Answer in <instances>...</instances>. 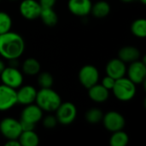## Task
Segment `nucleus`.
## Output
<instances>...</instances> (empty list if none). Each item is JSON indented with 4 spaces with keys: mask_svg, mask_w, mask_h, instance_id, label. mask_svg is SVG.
Instances as JSON below:
<instances>
[{
    "mask_svg": "<svg viewBox=\"0 0 146 146\" xmlns=\"http://www.w3.org/2000/svg\"><path fill=\"white\" fill-rule=\"evenodd\" d=\"M24 50L25 41L19 33L9 31L0 35V55L5 59H18Z\"/></svg>",
    "mask_w": 146,
    "mask_h": 146,
    "instance_id": "f257e3e1",
    "label": "nucleus"
},
{
    "mask_svg": "<svg viewBox=\"0 0 146 146\" xmlns=\"http://www.w3.org/2000/svg\"><path fill=\"white\" fill-rule=\"evenodd\" d=\"M35 102L43 111L54 112L61 104L62 99L59 94L50 87L41 88L37 92Z\"/></svg>",
    "mask_w": 146,
    "mask_h": 146,
    "instance_id": "f03ea898",
    "label": "nucleus"
},
{
    "mask_svg": "<svg viewBox=\"0 0 146 146\" xmlns=\"http://www.w3.org/2000/svg\"><path fill=\"white\" fill-rule=\"evenodd\" d=\"M115 97L122 102L132 100L136 94V85L125 76L115 80V85L112 88Z\"/></svg>",
    "mask_w": 146,
    "mask_h": 146,
    "instance_id": "7ed1b4c3",
    "label": "nucleus"
},
{
    "mask_svg": "<svg viewBox=\"0 0 146 146\" xmlns=\"http://www.w3.org/2000/svg\"><path fill=\"white\" fill-rule=\"evenodd\" d=\"M21 132L20 121L15 118L6 117L0 121V133L8 140L18 139Z\"/></svg>",
    "mask_w": 146,
    "mask_h": 146,
    "instance_id": "20e7f679",
    "label": "nucleus"
},
{
    "mask_svg": "<svg viewBox=\"0 0 146 146\" xmlns=\"http://www.w3.org/2000/svg\"><path fill=\"white\" fill-rule=\"evenodd\" d=\"M77 115L76 106L71 102L61 103L56 110V117L57 121L62 125H69L75 120Z\"/></svg>",
    "mask_w": 146,
    "mask_h": 146,
    "instance_id": "39448f33",
    "label": "nucleus"
},
{
    "mask_svg": "<svg viewBox=\"0 0 146 146\" xmlns=\"http://www.w3.org/2000/svg\"><path fill=\"white\" fill-rule=\"evenodd\" d=\"M0 78L3 85L13 89H18L23 83L22 73L18 70L16 67H5L0 74Z\"/></svg>",
    "mask_w": 146,
    "mask_h": 146,
    "instance_id": "423d86ee",
    "label": "nucleus"
},
{
    "mask_svg": "<svg viewBox=\"0 0 146 146\" xmlns=\"http://www.w3.org/2000/svg\"><path fill=\"white\" fill-rule=\"evenodd\" d=\"M102 121L104 127L111 133L122 130L126 125L124 116L117 111H109L103 116Z\"/></svg>",
    "mask_w": 146,
    "mask_h": 146,
    "instance_id": "0eeeda50",
    "label": "nucleus"
},
{
    "mask_svg": "<svg viewBox=\"0 0 146 146\" xmlns=\"http://www.w3.org/2000/svg\"><path fill=\"white\" fill-rule=\"evenodd\" d=\"M99 72L98 68L93 65H85L79 72V80L80 84L86 87L90 88L92 86L98 83Z\"/></svg>",
    "mask_w": 146,
    "mask_h": 146,
    "instance_id": "6e6552de",
    "label": "nucleus"
},
{
    "mask_svg": "<svg viewBox=\"0 0 146 146\" xmlns=\"http://www.w3.org/2000/svg\"><path fill=\"white\" fill-rule=\"evenodd\" d=\"M17 104L16 91L5 85H0V111L12 109Z\"/></svg>",
    "mask_w": 146,
    "mask_h": 146,
    "instance_id": "1a4fd4ad",
    "label": "nucleus"
},
{
    "mask_svg": "<svg viewBox=\"0 0 146 146\" xmlns=\"http://www.w3.org/2000/svg\"><path fill=\"white\" fill-rule=\"evenodd\" d=\"M127 78L135 85L141 84L145 80L146 65L145 61H134L131 62L128 68H127Z\"/></svg>",
    "mask_w": 146,
    "mask_h": 146,
    "instance_id": "9d476101",
    "label": "nucleus"
},
{
    "mask_svg": "<svg viewBox=\"0 0 146 146\" xmlns=\"http://www.w3.org/2000/svg\"><path fill=\"white\" fill-rule=\"evenodd\" d=\"M41 6L36 0H23L19 6L21 16L27 20H35L39 18Z\"/></svg>",
    "mask_w": 146,
    "mask_h": 146,
    "instance_id": "9b49d317",
    "label": "nucleus"
},
{
    "mask_svg": "<svg viewBox=\"0 0 146 146\" xmlns=\"http://www.w3.org/2000/svg\"><path fill=\"white\" fill-rule=\"evenodd\" d=\"M43 118V110L37 104L25 105L21 114V121H27L36 125Z\"/></svg>",
    "mask_w": 146,
    "mask_h": 146,
    "instance_id": "f8f14e48",
    "label": "nucleus"
},
{
    "mask_svg": "<svg viewBox=\"0 0 146 146\" xmlns=\"http://www.w3.org/2000/svg\"><path fill=\"white\" fill-rule=\"evenodd\" d=\"M106 74L115 80L122 78L127 74L126 62L119 58H115L110 60L106 65Z\"/></svg>",
    "mask_w": 146,
    "mask_h": 146,
    "instance_id": "ddd939ff",
    "label": "nucleus"
},
{
    "mask_svg": "<svg viewBox=\"0 0 146 146\" xmlns=\"http://www.w3.org/2000/svg\"><path fill=\"white\" fill-rule=\"evenodd\" d=\"M91 0H68V10L77 16H86L92 10Z\"/></svg>",
    "mask_w": 146,
    "mask_h": 146,
    "instance_id": "4468645a",
    "label": "nucleus"
},
{
    "mask_svg": "<svg viewBox=\"0 0 146 146\" xmlns=\"http://www.w3.org/2000/svg\"><path fill=\"white\" fill-rule=\"evenodd\" d=\"M37 96L36 89L32 86H20L19 90L16 92L17 104L22 105H28L35 102Z\"/></svg>",
    "mask_w": 146,
    "mask_h": 146,
    "instance_id": "2eb2a0df",
    "label": "nucleus"
},
{
    "mask_svg": "<svg viewBox=\"0 0 146 146\" xmlns=\"http://www.w3.org/2000/svg\"><path fill=\"white\" fill-rule=\"evenodd\" d=\"M88 96L91 100L96 103H104L109 98L110 92L109 90L104 86L97 83L96 85L88 88Z\"/></svg>",
    "mask_w": 146,
    "mask_h": 146,
    "instance_id": "dca6fc26",
    "label": "nucleus"
},
{
    "mask_svg": "<svg viewBox=\"0 0 146 146\" xmlns=\"http://www.w3.org/2000/svg\"><path fill=\"white\" fill-rule=\"evenodd\" d=\"M140 57L139 50L133 46H125L119 50L118 58L124 62H133Z\"/></svg>",
    "mask_w": 146,
    "mask_h": 146,
    "instance_id": "f3484780",
    "label": "nucleus"
},
{
    "mask_svg": "<svg viewBox=\"0 0 146 146\" xmlns=\"http://www.w3.org/2000/svg\"><path fill=\"white\" fill-rule=\"evenodd\" d=\"M18 140L21 146H37L39 144V138L34 130L22 131Z\"/></svg>",
    "mask_w": 146,
    "mask_h": 146,
    "instance_id": "a211bd4d",
    "label": "nucleus"
},
{
    "mask_svg": "<svg viewBox=\"0 0 146 146\" xmlns=\"http://www.w3.org/2000/svg\"><path fill=\"white\" fill-rule=\"evenodd\" d=\"M39 18L48 27H53L58 21V16L53 8H42Z\"/></svg>",
    "mask_w": 146,
    "mask_h": 146,
    "instance_id": "6ab92c4d",
    "label": "nucleus"
},
{
    "mask_svg": "<svg viewBox=\"0 0 146 146\" xmlns=\"http://www.w3.org/2000/svg\"><path fill=\"white\" fill-rule=\"evenodd\" d=\"M91 12L96 18H104L106 17L110 12V6L106 1H98L92 6Z\"/></svg>",
    "mask_w": 146,
    "mask_h": 146,
    "instance_id": "aec40b11",
    "label": "nucleus"
},
{
    "mask_svg": "<svg viewBox=\"0 0 146 146\" xmlns=\"http://www.w3.org/2000/svg\"><path fill=\"white\" fill-rule=\"evenodd\" d=\"M40 63L35 58L29 57L22 64V71L27 75H36L40 71Z\"/></svg>",
    "mask_w": 146,
    "mask_h": 146,
    "instance_id": "412c9836",
    "label": "nucleus"
},
{
    "mask_svg": "<svg viewBox=\"0 0 146 146\" xmlns=\"http://www.w3.org/2000/svg\"><path fill=\"white\" fill-rule=\"evenodd\" d=\"M128 135L122 130L114 132L110 139V145L111 146H126L128 144Z\"/></svg>",
    "mask_w": 146,
    "mask_h": 146,
    "instance_id": "4be33fe9",
    "label": "nucleus"
},
{
    "mask_svg": "<svg viewBox=\"0 0 146 146\" xmlns=\"http://www.w3.org/2000/svg\"><path fill=\"white\" fill-rule=\"evenodd\" d=\"M133 34L138 38H144L146 37V21L145 19H138L134 21L131 26Z\"/></svg>",
    "mask_w": 146,
    "mask_h": 146,
    "instance_id": "5701e85b",
    "label": "nucleus"
},
{
    "mask_svg": "<svg viewBox=\"0 0 146 146\" xmlns=\"http://www.w3.org/2000/svg\"><path fill=\"white\" fill-rule=\"evenodd\" d=\"M104 114L101 110L98 108H92L87 110L86 113V120L92 124H96L102 121Z\"/></svg>",
    "mask_w": 146,
    "mask_h": 146,
    "instance_id": "b1692460",
    "label": "nucleus"
},
{
    "mask_svg": "<svg viewBox=\"0 0 146 146\" xmlns=\"http://www.w3.org/2000/svg\"><path fill=\"white\" fill-rule=\"evenodd\" d=\"M12 27V19L10 15L6 13L0 11V35L7 32H9Z\"/></svg>",
    "mask_w": 146,
    "mask_h": 146,
    "instance_id": "393cba45",
    "label": "nucleus"
},
{
    "mask_svg": "<svg viewBox=\"0 0 146 146\" xmlns=\"http://www.w3.org/2000/svg\"><path fill=\"white\" fill-rule=\"evenodd\" d=\"M38 82L41 88H50L52 86L54 80L50 73L43 72L39 74L38 78Z\"/></svg>",
    "mask_w": 146,
    "mask_h": 146,
    "instance_id": "a878e982",
    "label": "nucleus"
},
{
    "mask_svg": "<svg viewBox=\"0 0 146 146\" xmlns=\"http://www.w3.org/2000/svg\"><path fill=\"white\" fill-rule=\"evenodd\" d=\"M57 122L58 121L56 120V117L54 116V115H47L43 120V125H44V127L45 128H48V129H51V128L56 127Z\"/></svg>",
    "mask_w": 146,
    "mask_h": 146,
    "instance_id": "bb28decb",
    "label": "nucleus"
},
{
    "mask_svg": "<svg viewBox=\"0 0 146 146\" xmlns=\"http://www.w3.org/2000/svg\"><path fill=\"white\" fill-rule=\"evenodd\" d=\"M115 80L111 78L110 76L107 75L105 76L103 80H102V86H104L106 89H108L109 91L110 90H112L114 85H115Z\"/></svg>",
    "mask_w": 146,
    "mask_h": 146,
    "instance_id": "cd10ccee",
    "label": "nucleus"
},
{
    "mask_svg": "<svg viewBox=\"0 0 146 146\" xmlns=\"http://www.w3.org/2000/svg\"><path fill=\"white\" fill-rule=\"evenodd\" d=\"M20 123H21L22 131H32V130H34V128H35V125L33 123L24 121H20Z\"/></svg>",
    "mask_w": 146,
    "mask_h": 146,
    "instance_id": "c85d7f7f",
    "label": "nucleus"
},
{
    "mask_svg": "<svg viewBox=\"0 0 146 146\" xmlns=\"http://www.w3.org/2000/svg\"><path fill=\"white\" fill-rule=\"evenodd\" d=\"M56 0H39L38 3L41 8H53Z\"/></svg>",
    "mask_w": 146,
    "mask_h": 146,
    "instance_id": "c756f323",
    "label": "nucleus"
},
{
    "mask_svg": "<svg viewBox=\"0 0 146 146\" xmlns=\"http://www.w3.org/2000/svg\"><path fill=\"white\" fill-rule=\"evenodd\" d=\"M5 146H21V144L18 139H9Z\"/></svg>",
    "mask_w": 146,
    "mask_h": 146,
    "instance_id": "7c9ffc66",
    "label": "nucleus"
},
{
    "mask_svg": "<svg viewBox=\"0 0 146 146\" xmlns=\"http://www.w3.org/2000/svg\"><path fill=\"white\" fill-rule=\"evenodd\" d=\"M4 68H5V65H4V63H3V62L0 60V74H1V73L3 72V70L4 69Z\"/></svg>",
    "mask_w": 146,
    "mask_h": 146,
    "instance_id": "2f4dec72",
    "label": "nucleus"
},
{
    "mask_svg": "<svg viewBox=\"0 0 146 146\" xmlns=\"http://www.w3.org/2000/svg\"><path fill=\"white\" fill-rule=\"evenodd\" d=\"M121 1L124 2V3H131V2H133L134 0H121Z\"/></svg>",
    "mask_w": 146,
    "mask_h": 146,
    "instance_id": "473e14b6",
    "label": "nucleus"
},
{
    "mask_svg": "<svg viewBox=\"0 0 146 146\" xmlns=\"http://www.w3.org/2000/svg\"><path fill=\"white\" fill-rule=\"evenodd\" d=\"M139 1H140L143 4H145L146 3V0H139Z\"/></svg>",
    "mask_w": 146,
    "mask_h": 146,
    "instance_id": "72a5a7b5",
    "label": "nucleus"
},
{
    "mask_svg": "<svg viewBox=\"0 0 146 146\" xmlns=\"http://www.w3.org/2000/svg\"><path fill=\"white\" fill-rule=\"evenodd\" d=\"M10 1H16V0H10Z\"/></svg>",
    "mask_w": 146,
    "mask_h": 146,
    "instance_id": "f704fd0d",
    "label": "nucleus"
},
{
    "mask_svg": "<svg viewBox=\"0 0 146 146\" xmlns=\"http://www.w3.org/2000/svg\"><path fill=\"white\" fill-rule=\"evenodd\" d=\"M0 1H1V0H0Z\"/></svg>",
    "mask_w": 146,
    "mask_h": 146,
    "instance_id": "c9c22d12",
    "label": "nucleus"
}]
</instances>
